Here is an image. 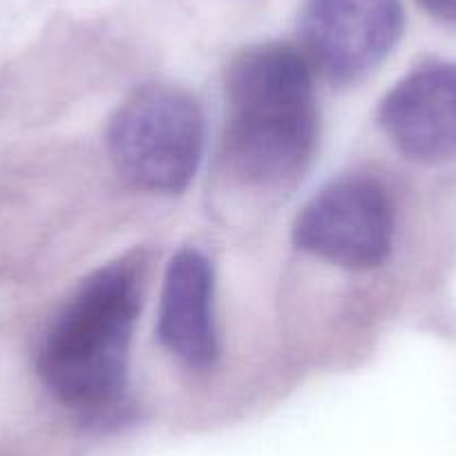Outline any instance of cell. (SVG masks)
I'll return each mask as SVG.
<instances>
[{
	"label": "cell",
	"mask_w": 456,
	"mask_h": 456,
	"mask_svg": "<svg viewBox=\"0 0 456 456\" xmlns=\"http://www.w3.org/2000/svg\"><path fill=\"white\" fill-rule=\"evenodd\" d=\"M224 157L242 182L282 186L300 177L318 143L309 61L287 43L240 52L226 72Z\"/></svg>",
	"instance_id": "2"
},
{
	"label": "cell",
	"mask_w": 456,
	"mask_h": 456,
	"mask_svg": "<svg viewBox=\"0 0 456 456\" xmlns=\"http://www.w3.org/2000/svg\"><path fill=\"white\" fill-rule=\"evenodd\" d=\"M142 296L143 260L133 256L78 284L38 352V376L56 401L86 416L110 414L124 403Z\"/></svg>",
	"instance_id": "1"
},
{
	"label": "cell",
	"mask_w": 456,
	"mask_h": 456,
	"mask_svg": "<svg viewBox=\"0 0 456 456\" xmlns=\"http://www.w3.org/2000/svg\"><path fill=\"white\" fill-rule=\"evenodd\" d=\"M293 244L342 269H376L394 244V206L387 191L365 175L333 179L296 217Z\"/></svg>",
	"instance_id": "4"
},
{
	"label": "cell",
	"mask_w": 456,
	"mask_h": 456,
	"mask_svg": "<svg viewBox=\"0 0 456 456\" xmlns=\"http://www.w3.org/2000/svg\"><path fill=\"white\" fill-rule=\"evenodd\" d=\"M215 275L208 257L182 248L168 262L157 311V336L191 370H210L219 358L213 315Z\"/></svg>",
	"instance_id": "7"
},
{
	"label": "cell",
	"mask_w": 456,
	"mask_h": 456,
	"mask_svg": "<svg viewBox=\"0 0 456 456\" xmlns=\"http://www.w3.org/2000/svg\"><path fill=\"white\" fill-rule=\"evenodd\" d=\"M419 3L434 19L456 28V0H419Z\"/></svg>",
	"instance_id": "8"
},
{
	"label": "cell",
	"mask_w": 456,
	"mask_h": 456,
	"mask_svg": "<svg viewBox=\"0 0 456 456\" xmlns=\"http://www.w3.org/2000/svg\"><path fill=\"white\" fill-rule=\"evenodd\" d=\"M405 32L401 0H306L297 19L302 54L338 86L374 72Z\"/></svg>",
	"instance_id": "5"
},
{
	"label": "cell",
	"mask_w": 456,
	"mask_h": 456,
	"mask_svg": "<svg viewBox=\"0 0 456 456\" xmlns=\"http://www.w3.org/2000/svg\"><path fill=\"white\" fill-rule=\"evenodd\" d=\"M204 139V114L195 96L168 83H151L134 92L108 126V151L117 175L152 195H179L191 186Z\"/></svg>",
	"instance_id": "3"
},
{
	"label": "cell",
	"mask_w": 456,
	"mask_h": 456,
	"mask_svg": "<svg viewBox=\"0 0 456 456\" xmlns=\"http://www.w3.org/2000/svg\"><path fill=\"white\" fill-rule=\"evenodd\" d=\"M379 121L410 159H456V63H428L403 77L385 94Z\"/></svg>",
	"instance_id": "6"
}]
</instances>
